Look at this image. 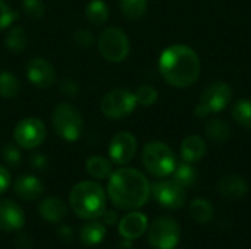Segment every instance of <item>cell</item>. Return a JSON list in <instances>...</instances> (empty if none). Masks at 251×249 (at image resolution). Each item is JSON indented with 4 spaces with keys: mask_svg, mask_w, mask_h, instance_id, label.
<instances>
[{
    "mask_svg": "<svg viewBox=\"0 0 251 249\" xmlns=\"http://www.w3.org/2000/svg\"><path fill=\"white\" fill-rule=\"evenodd\" d=\"M107 195L118 210L134 211L149 201L151 195V185L140 170L121 167L112 172L109 178Z\"/></svg>",
    "mask_w": 251,
    "mask_h": 249,
    "instance_id": "obj_1",
    "label": "cell"
},
{
    "mask_svg": "<svg viewBox=\"0 0 251 249\" xmlns=\"http://www.w3.org/2000/svg\"><path fill=\"white\" fill-rule=\"evenodd\" d=\"M201 63L199 54L185 44L166 47L159 59L162 78L175 88H188L200 76Z\"/></svg>",
    "mask_w": 251,
    "mask_h": 249,
    "instance_id": "obj_2",
    "label": "cell"
},
{
    "mask_svg": "<svg viewBox=\"0 0 251 249\" xmlns=\"http://www.w3.org/2000/svg\"><path fill=\"white\" fill-rule=\"evenodd\" d=\"M69 205L79 219H100L106 211V192L103 186L94 181L78 182L69 192Z\"/></svg>",
    "mask_w": 251,
    "mask_h": 249,
    "instance_id": "obj_3",
    "label": "cell"
},
{
    "mask_svg": "<svg viewBox=\"0 0 251 249\" xmlns=\"http://www.w3.org/2000/svg\"><path fill=\"white\" fill-rule=\"evenodd\" d=\"M141 163L151 176L166 178L175 170L176 158L169 145L162 141H150L143 148Z\"/></svg>",
    "mask_w": 251,
    "mask_h": 249,
    "instance_id": "obj_4",
    "label": "cell"
},
{
    "mask_svg": "<svg viewBox=\"0 0 251 249\" xmlns=\"http://www.w3.org/2000/svg\"><path fill=\"white\" fill-rule=\"evenodd\" d=\"M51 126L57 136L66 142H75L81 138L84 120L78 109L69 103H59L51 113Z\"/></svg>",
    "mask_w": 251,
    "mask_h": 249,
    "instance_id": "obj_5",
    "label": "cell"
},
{
    "mask_svg": "<svg viewBox=\"0 0 251 249\" xmlns=\"http://www.w3.org/2000/svg\"><path fill=\"white\" fill-rule=\"evenodd\" d=\"M99 51L103 59H106L110 63H121L124 62L131 50V44L128 40V35L116 26L106 28L97 41Z\"/></svg>",
    "mask_w": 251,
    "mask_h": 249,
    "instance_id": "obj_6",
    "label": "cell"
},
{
    "mask_svg": "<svg viewBox=\"0 0 251 249\" xmlns=\"http://www.w3.org/2000/svg\"><path fill=\"white\" fill-rule=\"evenodd\" d=\"M232 98V88L224 82V81H216L209 84L200 95V101L196 107V116L199 117H206L213 113H219L226 109Z\"/></svg>",
    "mask_w": 251,
    "mask_h": 249,
    "instance_id": "obj_7",
    "label": "cell"
},
{
    "mask_svg": "<svg viewBox=\"0 0 251 249\" xmlns=\"http://www.w3.org/2000/svg\"><path fill=\"white\" fill-rule=\"evenodd\" d=\"M137 106L135 94L126 88H113L106 92L100 101L101 113L112 120H119L129 116Z\"/></svg>",
    "mask_w": 251,
    "mask_h": 249,
    "instance_id": "obj_8",
    "label": "cell"
},
{
    "mask_svg": "<svg viewBox=\"0 0 251 249\" xmlns=\"http://www.w3.org/2000/svg\"><path fill=\"white\" fill-rule=\"evenodd\" d=\"M149 244L154 249H175L181 239L179 223L168 216L157 217L147 229Z\"/></svg>",
    "mask_w": 251,
    "mask_h": 249,
    "instance_id": "obj_9",
    "label": "cell"
},
{
    "mask_svg": "<svg viewBox=\"0 0 251 249\" xmlns=\"http://www.w3.org/2000/svg\"><path fill=\"white\" fill-rule=\"evenodd\" d=\"M47 136V129L38 117H25L13 129V142L24 150L38 148Z\"/></svg>",
    "mask_w": 251,
    "mask_h": 249,
    "instance_id": "obj_10",
    "label": "cell"
},
{
    "mask_svg": "<svg viewBox=\"0 0 251 249\" xmlns=\"http://www.w3.org/2000/svg\"><path fill=\"white\" fill-rule=\"evenodd\" d=\"M151 195L154 201L166 210H179L185 205L187 189L172 181H159L151 185Z\"/></svg>",
    "mask_w": 251,
    "mask_h": 249,
    "instance_id": "obj_11",
    "label": "cell"
},
{
    "mask_svg": "<svg viewBox=\"0 0 251 249\" xmlns=\"http://www.w3.org/2000/svg\"><path fill=\"white\" fill-rule=\"evenodd\" d=\"M138 148V141L137 138L126 131L118 132L112 136L110 144H109V158L112 163L118 166H125L128 164Z\"/></svg>",
    "mask_w": 251,
    "mask_h": 249,
    "instance_id": "obj_12",
    "label": "cell"
},
{
    "mask_svg": "<svg viewBox=\"0 0 251 249\" xmlns=\"http://www.w3.org/2000/svg\"><path fill=\"white\" fill-rule=\"evenodd\" d=\"M26 79L37 88H49L56 84V69L50 60L44 57H32L25 68Z\"/></svg>",
    "mask_w": 251,
    "mask_h": 249,
    "instance_id": "obj_13",
    "label": "cell"
},
{
    "mask_svg": "<svg viewBox=\"0 0 251 249\" xmlns=\"http://www.w3.org/2000/svg\"><path fill=\"white\" fill-rule=\"evenodd\" d=\"M25 225V211L22 207L9 198L0 200V230L10 233L21 230Z\"/></svg>",
    "mask_w": 251,
    "mask_h": 249,
    "instance_id": "obj_14",
    "label": "cell"
},
{
    "mask_svg": "<svg viewBox=\"0 0 251 249\" xmlns=\"http://www.w3.org/2000/svg\"><path fill=\"white\" fill-rule=\"evenodd\" d=\"M149 229V219L144 213L141 211H129L126 216H124L119 223H118V230L119 235L124 239L135 241L141 238Z\"/></svg>",
    "mask_w": 251,
    "mask_h": 249,
    "instance_id": "obj_15",
    "label": "cell"
},
{
    "mask_svg": "<svg viewBox=\"0 0 251 249\" xmlns=\"http://www.w3.org/2000/svg\"><path fill=\"white\" fill-rule=\"evenodd\" d=\"M216 189L226 200H241L249 194V183L240 175H226L218 181Z\"/></svg>",
    "mask_w": 251,
    "mask_h": 249,
    "instance_id": "obj_16",
    "label": "cell"
},
{
    "mask_svg": "<svg viewBox=\"0 0 251 249\" xmlns=\"http://www.w3.org/2000/svg\"><path fill=\"white\" fill-rule=\"evenodd\" d=\"M13 192L24 201H35L43 195L44 185L34 175H22L13 182Z\"/></svg>",
    "mask_w": 251,
    "mask_h": 249,
    "instance_id": "obj_17",
    "label": "cell"
},
{
    "mask_svg": "<svg viewBox=\"0 0 251 249\" xmlns=\"http://www.w3.org/2000/svg\"><path fill=\"white\" fill-rule=\"evenodd\" d=\"M38 213L44 222L60 223L68 216V205L57 197H47L38 205Z\"/></svg>",
    "mask_w": 251,
    "mask_h": 249,
    "instance_id": "obj_18",
    "label": "cell"
},
{
    "mask_svg": "<svg viewBox=\"0 0 251 249\" xmlns=\"http://www.w3.org/2000/svg\"><path fill=\"white\" fill-rule=\"evenodd\" d=\"M206 142L201 136H187L181 144V157L187 163H197L206 156Z\"/></svg>",
    "mask_w": 251,
    "mask_h": 249,
    "instance_id": "obj_19",
    "label": "cell"
},
{
    "mask_svg": "<svg viewBox=\"0 0 251 249\" xmlns=\"http://www.w3.org/2000/svg\"><path fill=\"white\" fill-rule=\"evenodd\" d=\"M106 238V225L103 222L87 220V223L79 229V239L85 247H96Z\"/></svg>",
    "mask_w": 251,
    "mask_h": 249,
    "instance_id": "obj_20",
    "label": "cell"
},
{
    "mask_svg": "<svg viewBox=\"0 0 251 249\" xmlns=\"http://www.w3.org/2000/svg\"><path fill=\"white\" fill-rule=\"evenodd\" d=\"M204 134L210 141L216 144H225L231 138L232 131L224 119L212 117L204 123Z\"/></svg>",
    "mask_w": 251,
    "mask_h": 249,
    "instance_id": "obj_21",
    "label": "cell"
},
{
    "mask_svg": "<svg viewBox=\"0 0 251 249\" xmlns=\"http://www.w3.org/2000/svg\"><path fill=\"white\" fill-rule=\"evenodd\" d=\"M113 163L110 158H106L103 156H91L85 161V170L87 173L97 179V181H104L109 179L112 172H113Z\"/></svg>",
    "mask_w": 251,
    "mask_h": 249,
    "instance_id": "obj_22",
    "label": "cell"
},
{
    "mask_svg": "<svg viewBox=\"0 0 251 249\" xmlns=\"http://www.w3.org/2000/svg\"><path fill=\"white\" fill-rule=\"evenodd\" d=\"M188 210H190L191 219L199 225L210 223L213 216H215L213 204L209 200H204V198H196L194 201H191Z\"/></svg>",
    "mask_w": 251,
    "mask_h": 249,
    "instance_id": "obj_23",
    "label": "cell"
},
{
    "mask_svg": "<svg viewBox=\"0 0 251 249\" xmlns=\"http://www.w3.org/2000/svg\"><path fill=\"white\" fill-rule=\"evenodd\" d=\"M85 18L94 26H101L109 19V6L104 0H90L85 6Z\"/></svg>",
    "mask_w": 251,
    "mask_h": 249,
    "instance_id": "obj_24",
    "label": "cell"
},
{
    "mask_svg": "<svg viewBox=\"0 0 251 249\" xmlns=\"http://www.w3.org/2000/svg\"><path fill=\"white\" fill-rule=\"evenodd\" d=\"M172 175H174V181L176 183H179L185 189L193 188L197 183V179H199L197 169L193 166V163H187V161L176 164Z\"/></svg>",
    "mask_w": 251,
    "mask_h": 249,
    "instance_id": "obj_25",
    "label": "cell"
},
{
    "mask_svg": "<svg viewBox=\"0 0 251 249\" xmlns=\"http://www.w3.org/2000/svg\"><path fill=\"white\" fill-rule=\"evenodd\" d=\"M4 44L7 47L9 51L12 53H22L26 50L28 47V37L26 32L22 26L15 25L9 29L6 38H4Z\"/></svg>",
    "mask_w": 251,
    "mask_h": 249,
    "instance_id": "obj_26",
    "label": "cell"
},
{
    "mask_svg": "<svg viewBox=\"0 0 251 249\" xmlns=\"http://www.w3.org/2000/svg\"><path fill=\"white\" fill-rule=\"evenodd\" d=\"M21 91V81L19 78L9 72H0V97L3 98H15Z\"/></svg>",
    "mask_w": 251,
    "mask_h": 249,
    "instance_id": "obj_27",
    "label": "cell"
},
{
    "mask_svg": "<svg viewBox=\"0 0 251 249\" xmlns=\"http://www.w3.org/2000/svg\"><path fill=\"white\" fill-rule=\"evenodd\" d=\"M232 119L238 126L246 131H251V100H238L232 107Z\"/></svg>",
    "mask_w": 251,
    "mask_h": 249,
    "instance_id": "obj_28",
    "label": "cell"
},
{
    "mask_svg": "<svg viewBox=\"0 0 251 249\" xmlns=\"http://www.w3.org/2000/svg\"><path fill=\"white\" fill-rule=\"evenodd\" d=\"M149 7V0H119L121 13L126 19H138L144 16Z\"/></svg>",
    "mask_w": 251,
    "mask_h": 249,
    "instance_id": "obj_29",
    "label": "cell"
},
{
    "mask_svg": "<svg viewBox=\"0 0 251 249\" xmlns=\"http://www.w3.org/2000/svg\"><path fill=\"white\" fill-rule=\"evenodd\" d=\"M135 100L137 104L143 106V107H150L153 104H156L157 98H159V92L153 85L149 84H143L135 90Z\"/></svg>",
    "mask_w": 251,
    "mask_h": 249,
    "instance_id": "obj_30",
    "label": "cell"
},
{
    "mask_svg": "<svg viewBox=\"0 0 251 249\" xmlns=\"http://www.w3.org/2000/svg\"><path fill=\"white\" fill-rule=\"evenodd\" d=\"M22 13L29 19H41L46 13V4L43 0H22L21 3Z\"/></svg>",
    "mask_w": 251,
    "mask_h": 249,
    "instance_id": "obj_31",
    "label": "cell"
},
{
    "mask_svg": "<svg viewBox=\"0 0 251 249\" xmlns=\"http://www.w3.org/2000/svg\"><path fill=\"white\" fill-rule=\"evenodd\" d=\"M1 157L4 160V163L12 169L19 167L22 163V154L16 144H6L1 150Z\"/></svg>",
    "mask_w": 251,
    "mask_h": 249,
    "instance_id": "obj_32",
    "label": "cell"
},
{
    "mask_svg": "<svg viewBox=\"0 0 251 249\" xmlns=\"http://www.w3.org/2000/svg\"><path fill=\"white\" fill-rule=\"evenodd\" d=\"M72 41H74V44H75L78 48L87 50V48H90V47L93 45V43H94V35H93V32L88 31V29H79V31H76V32L74 34Z\"/></svg>",
    "mask_w": 251,
    "mask_h": 249,
    "instance_id": "obj_33",
    "label": "cell"
},
{
    "mask_svg": "<svg viewBox=\"0 0 251 249\" xmlns=\"http://www.w3.org/2000/svg\"><path fill=\"white\" fill-rule=\"evenodd\" d=\"M15 19H16L15 10H12V7L4 0H0V31L9 28Z\"/></svg>",
    "mask_w": 251,
    "mask_h": 249,
    "instance_id": "obj_34",
    "label": "cell"
},
{
    "mask_svg": "<svg viewBox=\"0 0 251 249\" xmlns=\"http://www.w3.org/2000/svg\"><path fill=\"white\" fill-rule=\"evenodd\" d=\"M59 87V91L65 95V97H76L79 94V85L75 79H71V78H62L57 84Z\"/></svg>",
    "mask_w": 251,
    "mask_h": 249,
    "instance_id": "obj_35",
    "label": "cell"
},
{
    "mask_svg": "<svg viewBox=\"0 0 251 249\" xmlns=\"http://www.w3.org/2000/svg\"><path fill=\"white\" fill-rule=\"evenodd\" d=\"M49 164V158L43 153H32L29 156V166L35 170H43Z\"/></svg>",
    "mask_w": 251,
    "mask_h": 249,
    "instance_id": "obj_36",
    "label": "cell"
},
{
    "mask_svg": "<svg viewBox=\"0 0 251 249\" xmlns=\"http://www.w3.org/2000/svg\"><path fill=\"white\" fill-rule=\"evenodd\" d=\"M57 238L63 242V244H69L74 241L75 238V233H74V227L72 226H68V225H63L59 227L57 230Z\"/></svg>",
    "mask_w": 251,
    "mask_h": 249,
    "instance_id": "obj_37",
    "label": "cell"
},
{
    "mask_svg": "<svg viewBox=\"0 0 251 249\" xmlns=\"http://www.w3.org/2000/svg\"><path fill=\"white\" fill-rule=\"evenodd\" d=\"M10 183H12L10 172L4 166H0V195L4 194L9 189Z\"/></svg>",
    "mask_w": 251,
    "mask_h": 249,
    "instance_id": "obj_38",
    "label": "cell"
},
{
    "mask_svg": "<svg viewBox=\"0 0 251 249\" xmlns=\"http://www.w3.org/2000/svg\"><path fill=\"white\" fill-rule=\"evenodd\" d=\"M100 219L103 220V223H104L106 226H113V225H116V223H118V220H119L118 213H116V211H113V210H106V211L101 214V217H100Z\"/></svg>",
    "mask_w": 251,
    "mask_h": 249,
    "instance_id": "obj_39",
    "label": "cell"
},
{
    "mask_svg": "<svg viewBox=\"0 0 251 249\" xmlns=\"http://www.w3.org/2000/svg\"><path fill=\"white\" fill-rule=\"evenodd\" d=\"M16 245L19 249H31L32 248V241L26 233H22L16 239Z\"/></svg>",
    "mask_w": 251,
    "mask_h": 249,
    "instance_id": "obj_40",
    "label": "cell"
},
{
    "mask_svg": "<svg viewBox=\"0 0 251 249\" xmlns=\"http://www.w3.org/2000/svg\"><path fill=\"white\" fill-rule=\"evenodd\" d=\"M118 249H132V241L124 239V241L118 245Z\"/></svg>",
    "mask_w": 251,
    "mask_h": 249,
    "instance_id": "obj_41",
    "label": "cell"
}]
</instances>
